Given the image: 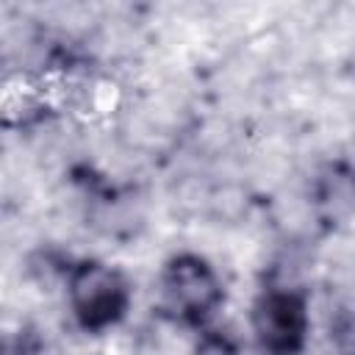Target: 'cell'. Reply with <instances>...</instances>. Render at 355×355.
Listing matches in <instances>:
<instances>
[{"label": "cell", "instance_id": "cell-3", "mask_svg": "<svg viewBox=\"0 0 355 355\" xmlns=\"http://www.w3.org/2000/svg\"><path fill=\"white\" fill-rule=\"evenodd\" d=\"M252 327L269 352L291 355L305 341V302L291 291H272L255 305Z\"/></svg>", "mask_w": 355, "mask_h": 355}, {"label": "cell", "instance_id": "cell-2", "mask_svg": "<svg viewBox=\"0 0 355 355\" xmlns=\"http://www.w3.org/2000/svg\"><path fill=\"white\" fill-rule=\"evenodd\" d=\"M161 297L175 316L194 322L208 316L219 305L222 288L205 261H200L197 255H180L169 261L161 275Z\"/></svg>", "mask_w": 355, "mask_h": 355}, {"label": "cell", "instance_id": "cell-4", "mask_svg": "<svg viewBox=\"0 0 355 355\" xmlns=\"http://www.w3.org/2000/svg\"><path fill=\"white\" fill-rule=\"evenodd\" d=\"M194 355H236V347L225 336H208L200 341Z\"/></svg>", "mask_w": 355, "mask_h": 355}, {"label": "cell", "instance_id": "cell-1", "mask_svg": "<svg viewBox=\"0 0 355 355\" xmlns=\"http://www.w3.org/2000/svg\"><path fill=\"white\" fill-rule=\"evenodd\" d=\"M69 300L80 324L97 330L122 316L128 302V286L116 269L86 261L69 277Z\"/></svg>", "mask_w": 355, "mask_h": 355}]
</instances>
